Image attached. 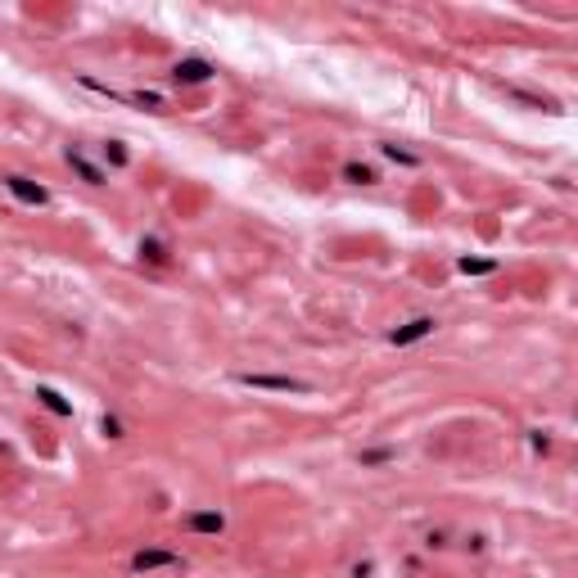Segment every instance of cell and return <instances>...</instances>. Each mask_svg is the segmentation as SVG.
Instances as JSON below:
<instances>
[{
    "label": "cell",
    "instance_id": "1",
    "mask_svg": "<svg viewBox=\"0 0 578 578\" xmlns=\"http://www.w3.org/2000/svg\"><path fill=\"white\" fill-rule=\"evenodd\" d=\"M154 569H186L181 551H167V547H140L131 556V574H154Z\"/></svg>",
    "mask_w": 578,
    "mask_h": 578
},
{
    "label": "cell",
    "instance_id": "2",
    "mask_svg": "<svg viewBox=\"0 0 578 578\" xmlns=\"http://www.w3.org/2000/svg\"><path fill=\"white\" fill-rule=\"evenodd\" d=\"M244 389H262V393H312L307 379H294V375H240Z\"/></svg>",
    "mask_w": 578,
    "mask_h": 578
},
{
    "label": "cell",
    "instance_id": "3",
    "mask_svg": "<svg viewBox=\"0 0 578 578\" xmlns=\"http://www.w3.org/2000/svg\"><path fill=\"white\" fill-rule=\"evenodd\" d=\"M5 190L14 194L18 204H28V208H41L50 194H45V186H36V181H28V177H5Z\"/></svg>",
    "mask_w": 578,
    "mask_h": 578
},
{
    "label": "cell",
    "instance_id": "4",
    "mask_svg": "<svg viewBox=\"0 0 578 578\" xmlns=\"http://www.w3.org/2000/svg\"><path fill=\"white\" fill-rule=\"evenodd\" d=\"M434 316H416V321H407V326H398V330H393V335H389V343H393V348H407V343H416V339H425V335H434Z\"/></svg>",
    "mask_w": 578,
    "mask_h": 578
},
{
    "label": "cell",
    "instance_id": "5",
    "mask_svg": "<svg viewBox=\"0 0 578 578\" xmlns=\"http://www.w3.org/2000/svg\"><path fill=\"white\" fill-rule=\"evenodd\" d=\"M208 77H213V64H204V59H181L172 68V82L177 86H204Z\"/></svg>",
    "mask_w": 578,
    "mask_h": 578
},
{
    "label": "cell",
    "instance_id": "6",
    "mask_svg": "<svg viewBox=\"0 0 578 578\" xmlns=\"http://www.w3.org/2000/svg\"><path fill=\"white\" fill-rule=\"evenodd\" d=\"M186 528H190V533H221V528H226V515H221V511H190L186 515Z\"/></svg>",
    "mask_w": 578,
    "mask_h": 578
},
{
    "label": "cell",
    "instance_id": "7",
    "mask_svg": "<svg viewBox=\"0 0 578 578\" xmlns=\"http://www.w3.org/2000/svg\"><path fill=\"white\" fill-rule=\"evenodd\" d=\"M68 167L77 172V177L86 181V186H104V172L95 167V163H91V158H86L82 150H68Z\"/></svg>",
    "mask_w": 578,
    "mask_h": 578
},
{
    "label": "cell",
    "instance_id": "8",
    "mask_svg": "<svg viewBox=\"0 0 578 578\" xmlns=\"http://www.w3.org/2000/svg\"><path fill=\"white\" fill-rule=\"evenodd\" d=\"M36 402H41L45 411H55V416H72V402L64 398V393H55L50 384H41V389H36Z\"/></svg>",
    "mask_w": 578,
    "mask_h": 578
},
{
    "label": "cell",
    "instance_id": "9",
    "mask_svg": "<svg viewBox=\"0 0 578 578\" xmlns=\"http://www.w3.org/2000/svg\"><path fill=\"white\" fill-rule=\"evenodd\" d=\"M461 272L465 276H488V272H497V262H493V257H461Z\"/></svg>",
    "mask_w": 578,
    "mask_h": 578
},
{
    "label": "cell",
    "instance_id": "10",
    "mask_svg": "<svg viewBox=\"0 0 578 578\" xmlns=\"http://www.w3.org/2000/svg\"><path fill=\"white\" fill-rule=\"evenodd\" d=\"M343 181H352V186H371L375 172L366 167V163H348V167H343Z\"/></svg>",
    "mask_w": 578,
    "mask_h": 578
},
{
    "label": "cell",
    "instance_id": "11",
    "mask_svg": "<svg viewBox=\"0 0 578 578\" xmlns=\"http://www.w3.org/2000/svg\"><path fill=\"white\" fill-rule=\"evenodd\" d=\"M140 257H150L154 267H163V262H167V249H163L158 240H140Z\"/></svg>",
    "mask_w": 578,
    "mask_h": 578
},
{
    "label": "cell",
    "instance_id": "12",
    "mask_svg": "<svg viewBox=\"0 0 578 578\" xmlns=\"http://www.w3.org/2000/svg\"><path fill=\"white\" fill-rule=\"evenodd\" d=\"M379 150H384V158H393V163H402V167H416V163H421V158H416V154L398 150V145H379Z\"/></svg>",
    "mask_w": 578,
    "mask_h": 578
},
{
    "label": "cell",
    "instance_id": "13",
    "mask_svg": "<svg viewBox=\"0 0 578 578\" xmlns=\"http://www.w3.org/2000/svg\"><path fill=\"white\" fill-rule=\"evenodd\" d=\"M104 154H109V163H113V167H127V150H122L118 140H109V145H104Z\"/></svg>",
    "mask_w": 578,
    "mask_h": 578
},
{
    "label": "cell",
    "instance_id": "14",
    "mask_svg": "<svg viewBox=\"0 0 578 578\" xmlns=\"http://www.w3.org/2000/svg\"><path fill=\"white\" fill-rule=\"evenodd\" d=\"M384 461H393V452H389V448H375V452H362V465H384Z\"/></svg>",
    "mask_w": 578,
    "mask_h": 578
},
{
    "label": "cell",
    "instance_id": "15",
    "mask_svg": "<svg viewBox=\"0 0 578 578\" xmlns=\"http://www.w3.org/2000/svg\"><path fill=\"white\" fill-rule=\"evenodd\" d=\"M104 434H109V438H122V425L113 421V416H104Z\"/></svg>",
    "mask_w": 578,
    "mask_h": 578
}]
</instances>
